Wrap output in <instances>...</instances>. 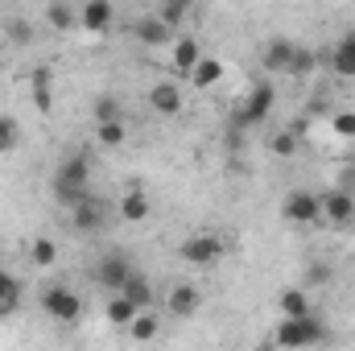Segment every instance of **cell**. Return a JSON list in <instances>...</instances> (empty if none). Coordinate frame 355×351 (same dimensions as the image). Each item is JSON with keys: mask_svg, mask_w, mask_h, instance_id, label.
Returning a JSON list of instances; mask_svg holds the SVG:
<instances>
[{"mask_svg": "<svg viewBox=\"0 0 355 351\" xmlns=\"http://www.w3.org/2000/svg\"><path fill=\"white\" fill-rule=\"evenodd\" d=\"M277 314H281V318H302V314H314V310H310V293H306L302 285L285 289V293L277 298Z\"/></svg>", "mask_w": 355, "mask_h": 351, "instance_id": "cell-19", "label": "cell"}, {"mask_svg": "<svg viewBox=\"0 0 355 351\" xmlns=\"http://www.w3.org/2000/svg\"><path fill=\"white\" fill-rule=\"evenodd\" d=\"M293 42H285V37H277V42H268L265 46V71H272V75H289V62H293Z\"/></svg>", "mask_w": 355, "mask_h": 351, "instance_id": "cell-16", "label": "cell"}, {"mask_svg": "<svg viewBox=\"0 0 355 351\" xmlns=\"http://www.w3.org/2000/svg\"><path fill=\"white\" fill-rule=\"evenodd\" d=\"M331 67H335V75L355 79V33H343L339 37V46L331 50Z\"/></svg>", "mask_w": 355, "mask_h": 351, "instance_id": "cell-20", "label": "cell"}, {"mask_svg": "<svg viewBox=\"0 0 355 351\" xmlns=\"http://www.w3.org/2000/svg\"><path fill=\"white\" fill-rule=\"evenodd\" d=\"M8 33H12V42H21V46H25V42L33 37V29H29V21H21V17L12 21V29H8Z\"/></svg>", "mask_w": 355, "mask_h": 351, "instance_id": "cell-35", "label": "cell"}, {"mask_svg": "<svg viewBox=\"0 0 355 351\" xmlns=\"http://www.w3.org/2000/svg\"><path fill=\"white\" fill-rule=\"evenodd\" d=\"M186 12H190V0H162V8H157V17H162L170 29H178V25L186 21Z\"/></svg>", "mask_w": 355, "mask_h": 351, "instance_id": "cell-29", "label": "cell"}, {"mask_svg": "<svg viewBox=\"0 0 355 351\" xmlns=\"http://www.w3.org/2000/svg\"><path fill=\"white\" fill-rule=\"evenodd\" d=\"M322 219L335 228H352L355 223V194L352 190H331L322 194Z\"/></svg>", "mask_w": 355, "mask_h": 351, "instance_id": "cell-8", "label": "cell"}, {"mask_svg": "<svg viewBox=\"0 0 355 351\" xmlns=\"http://www.w3.org/2000/svg\"><path fill=\"white\" fill-rule=\"evenodd\" d=\"M268 149H272L277 157H293V153H297V132H277V137L268 141Z\"/></svg>", "mask_w": 355, "mask_h": 351, "instance_id": "cell-32", "label": "cell"}, {"mask_svg": "<svg viewBox=\"0 0 355 351\" xmlns=\"http://www.w3.org/2000/svg\"><path fill=\"white\" fill-rule=\"evenodd\" d=\"M87 182H91V157L87 153H67L58 174H54V198L62 207H75L87 194Z\"/></svg>", "mask_w": 355, "mask_h": 351, "instance_id": "cell-1", "label": "cell"}, {"mask_svg": "<svg viewBox=\"0 0 355 351\" xmlns=\"http://www.w3.org/2000/svg\"><path fill=\"white\" fill-rule=\"evenodd\" d=\"M103 223H107V211H103V203H99V198L83 194V198L71 207V228H75V232L95 236V232H103Z\"/></svg>", "mask_w": 355, "mask_h": 351, "instance_id": "cell-7", "label": "cell"}, {"mask_svg": "<svg viewBox=\"0 0 355 351\" xmlns=\"http://www.w3.org/2000/svg\"><path fill=\"white\" fill-rule=\"evenodd\" d=\"M281 219L293 223V228H310L322 219V194L314 190H289L285 203H281Z\"/></svg>", "mask_w": 355, "mask_h": 351, "instance_id": "cell-4", "label": "cell"}, {"mask_svg": "<svg viewBox=\"0 0 355 351\" xmlns=\"http://www.w3.org/2000/svg\"><path fill=\"white\" fill-rule=\"evenodd\" d=\"M17 145H21V124H17L12 116H0V157L12 153Z\"/></svg>", "mask_w": 355, "mask_h": 351, "instance_id": "cell-28", "label": "cell"}, {"mask_svg": "<svg viewBox=\"0 0 355 351\" xmlns=\"http://www.w3.org/2000/svg\"><path fill=\"white\" fill-rule=\"evenodd\" d=\"M157 331H162V318H157V314H149V310H141V314L128 323V335H132L137 343H149V339H157Z\"/></svg>", "mask_w": 355, "mask_h": 351, "instance_id": "cell-24", "label": "cell"}, {"mask_svg": "<svg viewBox=\"0 0 355 351\" xmlns=\"http://www.w3.org/2000/svg\"><path fill=\"white\" fill-rule=\"evenodd\" d=\"M331 331L314 318V314H302V318H281L277 331H272V343L277 348H314V343H327Z\"/></svg>", "mask_w": 355, "mask_h": 351, "instance_id": "cell-2", "label": "cell"}, {"mask_svg": "<svg viewBox=\"0 0 355 351\" xmlns=\"http://www.w3.org/2000/svg\"><path fill=\"white\" fill-rule=\"evenodd\" d=\"M149 108H153L157 116H178V112L186 108V95H182V87H178L174 79H162V83L149 87Z\"/></svg>", "mask_w": 355, "mask_h": 351, "instance_id": "cell-9", "label": "cell"}, {"mask_svg": "<svg viewBox=\"0 0 355 351\" xmlns=\"http://www.w3.org/2000/svg\"><path fill=\"white\" fill-rule=\"evenodd\" d=\"M120 289H124L141 310H149V306H153V285H149V277H145V273H137V268H132V273H128V281H124Z\"/></svg>", "mask_w": 355, "mask_h": 351, "instance_id": "cell-23", "label": "cell"}, {"mask_svg": "<svg viewBox=\"0 0 355 351\" xmlns=\"http://www.w3.org/2000/svg\"><path fill=\"white\" fill-rule=\"evenodd\" d=\"M103 120H124L120 99H112V95H99L95 99V124H103Z\"/></svg>", "mask_w": 355, "mask_h": 351, "instance_id": "cell-30", "label": "cell"}, {"mask_svg": "<svg viewBox=\"0 0 355 351\" xmlns=\"http://www.w3.org/2000/svg\"><path fill=\"white\" fill-rule=\"evenodd\" d=\"M103 314H107V323H112V327H128V323L141 314V306H137V302H132L124 289H112V298H107Z\"/></svg>", "mask_w": 355, "mask_h": 351, "instance_id": "cell-15", "label": "cell"}, {"mask_svg": "<svg viewBox=\"0 0 355 351\" xmlns=\"http://www.w3.org/2000/svg\"><path fill=\"white\" fill-rule=\"evenodd\" d=\"M42 310L54 323H79L83 318V298L71 293L67 285H50V289H42Z\"/></svg>", "mask_w": 355, "mask_h": 351, "instance_id": "cell-5", "label": "cell"}, {"mask_svg": "<svg viewBox=\"0 0 355 351\" xmlns=\"http://www.w3.org/2000/svg\"><path fill=\"white\" fill-rule=\"evenodd\" d=\"M112 21H116L112 0H83V8H79V29L103 33V29H112Z\"/></svg>", "mask_w": 355, "mask_h": 351, "instance_id": "cell-11", "label": "cell"}, {"mask_svg": "<svg viewBox=\"0 0 355 351\" xmlns=\"http://www.w3.org/2000/svg\"><path fill=\"white\" fill-rule=\"evenodd\" d=\"M153 215V203H149V194L141 190V186H132L124 198H120V219L124 223H145Z\"/></svg>", "mask_w": 355, "mask_h": 351, "instance_id": "cell-14", "label": "cell"}, {"mask_svg": "<svg viewBox=\"0 0 355 351\" xmlns=\"http://www.w3.org/2000/svg\"><path fill=\"white\" fill-rule=\"evenodd\" d=\"M170 67H174V75H190L194 71V62L202 58V46H198V37H178L170 42Z\"/></svg>", "mask_w": 355, "mask_h": 351, "instance_id": "cell-12", "label": "cell"}, {"mask_svg": "<svg viewBox=\"0 0 355 351\" xmlns=\"http://www.w3.org/2000/svg\"><path fill=\"white\" fill-rule=\"evenodd\" d=\"M198 302H202V298H198V289H194V285H174L166 306H170V314H174V318H190V314L198 310Z\"/></svg>", "mask_w": 355, "mask_h": 351, "instance_id": "cell-22", "label": "cell"}, {"mask_svg": "<svg viewBox=\"0 0 355 351\" xmlns=\"http://www.w3.org/2000/svg\"><path fill=\"white\" fill-rule=\"evenodd\" d=\"M17 306H21V285L12 281V273H4V268H0V318H4V314H12Z\"/></svg>", "mask_w": 355, "mask_h": 351, "instance_id": "cell-26", "label": "cell"}, {"mask_svg": "<svg viewBox=\"0 0 355 351\" xmlns=\"http://www.w3.org/2000/svg\"><path fill=\"white\" fill-rule=\"evenodd\" d=\"M29 87H33V108L46 116V112L54 108V75H50L46 67H37V71L29 75Z\"/></svg>", "mask_w": 355, "mask_h": 351, "instance_id": "cell-18", "label": "cell"}, {"mask_svg": "<svg viewBox=\"0 0 355 351\" xmlns=\"http://www.w3.org/2000/svg\"><path fill=\"white\" fill-rule=\"evenodd\" d=\"M272 108H277V87L272 83H257L244 95V103L236 112V124H261V120L272 116Z\"/></svg>", "mask_w": 355, "mask_h": 351, "instance_id": "cell-6", "label": "cell"}, {"mask_svg": "<svg viewBox=\"0 0 355 351\" xmlns=\"http://www.w3.org/2000/svg\"><path fill=\"white\" fill-rule=\"evenodd\" d=\"M178 257L186 264H194V268H211V264H219L227 257V240L215 236V232H198V236H186L178 244Z\"/></svg>", "mask_w": 355, "mask_h": 351, "instance_id": "cell-3", "label": "cell"}, {"mask_svg": "<svg viewBox=\"0 0 355 351\" xmlns=\"http://www.w3.org/2000/svg\"><path fill=\"white\" fill-rule=\"evenodd\" d=\"M186 79H190V83H194V87H198V91L215 87V83H219V79H223V62H219V58H215V54H202V58H198V62H194V71H190V75H186Z\"/></svg>", "mask_w": 355, "mask_h": 351, "instance_id": "cell-17", "label": "cell"}, {"mask_svg": "<svg viewBox=\"0 0 355 351\" xmlns=\"http://www.w3.org/2000/svg\"><path fill=\"white\" fill-rule=\"evenodd\" d=\"M128 273H132V264L124 261V252H103L99 264H95V281L107 285V289H120L128 281Z\"/></svg>", "mask_w": 355, "mask_h": 351, "instance_id": "cell-10", "label": "cell"}, {"mask_svg": "<svg viewBox=\"0 0 355 351\" xmlns=\"http://www.w3.org/2000/svg\"><path fill=\"white\" fill-rule=\"evenodd\" d=\"M46 25L58 29V33H71V29L79 25V8H71L67 0H50V4H46Z\"/></svg>", "mask_w": 355, "mask_h": 351, "instance_id": "cell-21", "label": "cell"}, {"mask_svg": "<svg viewBox=\"0 0 355 351\" xmlns=\"http://www.w3.org/2000/svg\"><path fill=\"white\" fill-rule=\"evenodd\" d=\"M29 261L37 264V268H50V264L58 261V244L46 240V236H37V240L29 244Z\"/></svg>", "mask_w": 355, "mask_h": 351, "instance_id": "cell-27", "label": "cell"}, {"mask_svg": "<svg viewBox=\"0 0 355 351\" xmlns=\"http://www.w3.org/2000/svg\"><path fill=\"white\" fill-rule=\"evenodd\" d=\"M331 281V268L327 264H310L306 268V285H327Z\"/></svg>", "mask_w": 355, "mask_h": 351, "instance_id": "cell-34", "label": "cell"}, {"mask_svg": "<svg viewBox=\"0 0 355 351\" xmlns=\"http://www.w3.org/2000/svg\"><path fill=\"white\" fill-rule=\"evenodd\" d=\"M314 67H318V54H310V50L297 46V50H293V62H289V75L302 79V75H314Z\"/></svg>", "mask_w": 355, "mask_h": 351, "instance_id": "cell-31", "label": "cell"}, {"mask_svg": "<svg viewBox=\"0 0 355 351\" xmlns=\"http://www.w3.org/2000/svg\"><path fill=\"white\" fill-rule=\"evenodd\" d=\"M132 33H137L141 46H170V42H174V29H170L162 17H145V21H137Z\"/></svg>", "mask_w": 355, "mask_h": 351, "instance_id": "cell-13", "label": "cell"}, {"mask_svg": "<svg viewBox=\"0 0 355 351\" xmlns=\"http://www.w3.org/2000/svg\"><path fill=\"white\" fill-rule=\"evenodd\" d=\"M331 132L335 137H355V112H335L331 116Z\"/></svg>", "mask_w": 355, "mask_h": 351, "instance_id": "cell-33", "label": "cell"}, {"mask_svg": "<svg viewBox=\"0 0 355 351\" xmlns=\"http://www.w3.org/2000/svg\"><path fill=\"white\" fill-rule=\"evenodd\" d=\"M95 137H99L103 149H120L124 137H128V124L124 120H103V124H95Z\"/></svg>", "mask_w": 355, "mask_h": 351, "instance_id": "cell-25", "label": "cell"}]
</instances>
